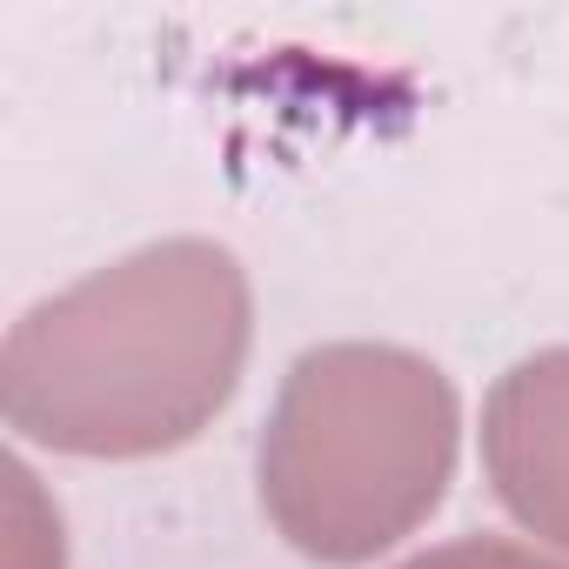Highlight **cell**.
Returning a JSON list of instances; mask_svg holds the SVG:
<instances>
[{
  "label": "cell",
  "instance_id": "cell-1",
  "mask_svg": "<svg viewBox=\"0 0 569 569\" xmlns=\"http://www.w3.org/2000/svg\"><path fill=\"white\" fill-rule=\"evenodd\" d=\"M248 362V274L214 241H154L28 309L0 349V409L68 456L194 442Z\"/></svg>",
  "mask_w": 569,
  "mask_h": 569
},
{
  "label": "cell",
  "instance_id": "cell-2",
  "mask_svg": "<svg viewBox=\"0 0 569 569\" xmlns=\"http://www.w3.org/2000/svg\"><path fill=\"white\" fill-rule=\"evenodd\" d=\"M456 436L436 362L389 342L309 349L261 436V509L316 562H369L442 502Z\"/></svg>",
  "mask_w": 569,
  "mask_h": 569
},
{
  "label": "cell",
  "instance_id": "cell-3",
  "mask_svg": "<svg viewBox=\"0 0 569 569\" xmlns=\"http://www.w3.org/2000/svg\"><path fill=\"white\" fill-rule=\"evenodd\" d=\"M482 469L522 529L569 549V349H542L489 389Z\"/></svg>",
  "mask_w": 569,
  "mask_h": 569
},
{
  "label": "cell",
  "instance_id": "cell-4",
  "mask_svg": "<svg viewBox=\"0 0 569 569\" xmlns=\"http://www.w3.org/2000/svg\"><path fill=\"white\" fill-rule=\"evenodd\" d=\"M402 569H569L529 542H509V536H462V542H442L429 556H409Z\"/></svg>",
  "mask_w": 569,
  "mask_h": 569
}]
</instances>
